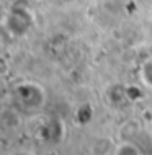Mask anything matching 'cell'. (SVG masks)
Listing matches in <instances>:
<instances>
[{"mask_svg": "<svg viewBox=\"0 0 152 155\" xmlns=\"http://www.w3.org/2000/svg\"><path fill=\"white\" fill-rule=\"evenodd\" d=\"M15 95H16L18 103L26 111H36L39 108H43L46 103V93L43 87L33 82H25V83L16 85Z\"/></svg>", "mask_w": 152, "mask_h": 155, "instance_id": "obj_1", "label": "cell"}, {"mask_svg": "<svg viewBox=\"0 0 152 155\" xmlns=\"http://www.w3.org/2000/svg\"><path fill=\"white\" fill-rule=\"evenodd\" d=\"M137 77L139 82L142 83V87L152 91V57H147L141 62L137 69Z\"/></svg>", "mask_w": 152, "mask_h": 155, "instance_id": "obj_3", "label": "cell"}, {"mask_svg": "<svg viewBox=\"0 0 152 155\" xmlns=\"http://www.w3.org/2000/svg\"><path fill=\"white\" fill-rule=\"evenodd\" d=\"M111 155H144V153H142L141 147H139L134 140L121 139L120 142L115 144Z\"/></svg>", "mask_w": 152, "mask_h": 155, "instance_id": "obj_2", "label": "cell"}]
</instances>
